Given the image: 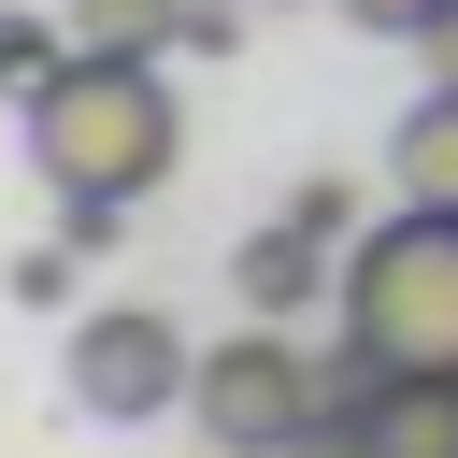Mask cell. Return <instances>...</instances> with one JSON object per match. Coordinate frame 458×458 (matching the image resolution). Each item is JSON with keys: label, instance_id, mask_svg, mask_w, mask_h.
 Returning <instances> with one entry per match:
<instances>
[{"label": "cell", "instance_id": "6da1fadb", "mask_svg": "<svg viewBox=\"0 0 458 458\" xmlns=\"http://www.w3.org/2000/svg\"><path fill=\"white\" fill-rule=\"evenodd\" d=\"M186 157V114L157 86V57H114V43H72L43 86H29V172L57 200H157Z\"/></svg>", "mask_w": 458, "mask_h": 458}, {"label": "cell", "instance_id": "7a4b0ae2", "mask_svg": "<svg viewBox=\"0 0 458 458\" xmlns=\"http://www.w3.org/2000/svg\"><path fill=\"white\" fill-rule=\"evenodd\" d=\"M344 358L372 372H458V215L401 200L344 258Z\"/></svg>", "mask_w": 458, "mask_h": 458}, {"label": "cell", "instance_id": "3957f363", "mask_svg": "<svg viewBox=\"0 0 458 458\" xmlns=\"http://www.w3.org/2000/svg\"><path fill=\"white\" fill-rule=\"evenodd\" d=\"M329 358H301L286 329H229L215 358H200V386H186V415H200V444L215 458H301L315 429H329Z\"/></svg>", "mask_w": 458, "mask_h": 458}, {"label": "cell", "instance_id": "277c9868", "mask_svg": "<svg viewBox=\"0 0 458 458\" xmlns=\"http://www.w3.org/2000/svg\"><path fill=\"white\" fill-rule=\"evenodd\" d=\"M186 386H200V358H186V329H172V315H143V301L72 315V415L143 429V415H172Z\"/></svg>", "mask_w": 458, "mask_h": 458}, {"label": "cell", "instance_id": "5b68a950", "mask_svg": "<svg viewBox=\"0 0 458 458\" xmlns=\"http://www.w3.org/2000/svg\"><path fill=\"white\" fill-rule=\"evenodd\" d=\"M315 243H329V229H301V215H272V229H258V243L229 258V272H243V301H258V315H301V301L329 286V258H315Z\"/></svg>", "mask_w": 458, "mask_h": 458}, {"label": "cell", "instance_id": "8992f818", "mask_svg": "<svg viewBox=\"0 0 458 458\" xmlns=\"http://www.w3.org/2000/svg\"><path fill=\"white\" fill-rule=\"evenodd\" d=\"M386 186H401V200H444V215H458V86H429V100L401 114V143H386Z\"/></svg>", "mask_w": 458, "mask_h": 458}, {"label": "cell", "instance_id": "52a82bcc", "mask_svg": "<svg viewBox=\"0 0 458 458\" xmlns=\"http://www.w3.org/2000/svg\"><path fill=\"white\" fill-rule=\"evenodd\" d=\"M200 0H72V43H114V57H172Z\"/></svg>", "mask_w": 458, "mask_h": 458}, {"label": "cell", "instance_id": "ba28073f", "mask_svg": "<svg viewBox=\"0 0 458 458\" xmlns=\"http://www.w3.org/2000/svg\"><path fill=\"white\" fill-rule=\"evenodd\" d=\"M72 258H86L72 229H57V243H29V258H14V301H72Z\"/></svg>", "mask_w": 458, "mask_h": 458}, {"label": "cell", "instance_id": "9c48e42d", "mask_svg": "<svg viewBox=\"0 0 458 458\" xmlns=\"http://www.w3.org/2000/svg\"><path fill=\"white\" fill-rule=\"evenodd\" d=\"M429 14H444V0H344V29H386V43H415Z\"/></svg>", "mask_w": 458, "mask_h": 458}, {"label": "cell", "instance_id": "30bf717a", "mask_svg": "<svg viewBox=\"0 0 458 458\" xmlns=\"http://www.w3.org/2000/svg\"><path fill=\"white\" fill-rule=\"evenodd\" d=\"M415 57H429V86H458V0H444V14L415 29Z\"/></svg>", "mask_w": 458, "mask_h": 458}, {"label": "cell", "instance_id": "8fae6325", "mask_svg": "<svg viewBox=\"0 0 458 458\" xmlns=\"http://www.w3.org/2000/svg\"><path fill=\"white\" fill-rule=\"evenodd\" d=\"M0 29H14V14H0Z\"/></svg>", "mask_w": 458, "mask_h": 458}]
</instances>
